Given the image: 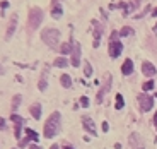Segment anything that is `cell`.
Wrapping results in <instances>:
<instances>
[{"instance_id": "1", "label": "cell", "mask_w": 157, "mask_h": 149, "mask_svg": "<svg viewBox=\"0 0 157 149\" xmlns=\"http://www.w3.org/2000/svg\"><path fill=\"white\" fill-rule=\"evenodd\" d=\"M60 127H62V115H60V111H53L50 115V118L46 120V123H44L43 135L46 139L55 137L56 134L60 132Z\"/></svg>"}, {"instance_id": "2", "label": "cell", "mask_w": 157, "mask_h": 149, "mask_svg": "<svg viewBox=\"0 0 157 149\" xmlns=\"http://www.w3.org/2000/svg\"><path fill=\"white\" fill-rule=\"evenodd\" d=\"M41 39H43L48 46L60 48L58 46V43H60V31H58V29H55V28H53V29H51V28L43 29V33H41Z\"/></svg>"}, {"instance_id": "3", "label": "cell", "mask_w": 157, "mask_h": 149, "mask_svg": "<svg viewBox=\"0 0 157 149\" xmlns=\"http://www.w3.org/2000/svg\"><path fill=\"white\" fill-rule=\"evenodd\" d=\"M43 21V10L39 7H33L29 10V17H28V31L33 33L39 28V24Z\"/></svg>"}, {"instance_id": "4", "label": "cell", "mask_w": 157, "mask_h": 149, "mask_svg": "<svg viewBox=\"0 0 157 149\" xmlns=\"http://www.w3.org/2000/svg\"><path fill=\"white\" fill-rule=\"evenodd\" d=\"M138 105H140L142 111H149V110H152V106H154V98L149 96L147 93H142V94H138Z\"/></svg>"}, {"instance_id": "5", "label": "cell", "mask_w": 157, "mask_h": 149, "mask_svg": "<svg viewBox=\"0 0 157 149\" xmlns=\"http://www.w3.org/2000/svg\"><path fill=\"white\" fill-rule=\"evenodd\" d=\"M108 51H109V57H111V58H116V57H120V53L123 51V45L120 43L118 39H113V41H109Z\"/></svg>"}, {"instance_id": "6", "label": "cell", "mask_w": 157, "mask_h": 149, "mask_svg": "<svg viewBox=\"0 0 157 149\" xmlns=\"http://www.w3.org/2000/svg\"><path fill=\"white\" fill-rule=\"evenodd\" d=\"M109 87H111V75L108 74L106 79H104V84L101 86V89H99L98 96H96V103H102V98H104V94L109 91Z\"/></svg>"}, {"instance_id": "7", "label": "cell", "mask_w": 157, "mask_h": 149, "mask_svg": "<svg viewBox=\"0 0 157 149\" xmlns=\"http://www.w3.org/2000/svg\"><path fill=\"white\" fill-rule=\"evenodd\" d=\"M130 147L132 149H145V146H144V142H142V137L137 132L130 134Z\"/></svg>"}, {"instance_id": "8", "label": "cell", "mask_w": 157, "mask_h": 149, "mask_svg": "<svg viewBox=\"0 0 157 149\" xmlns=\"http://www.w3.org/2000/svg\"><path fill=\"white\" fill-rule=\"evenodd\" d=\"M16 26H17V14H12L10 16V21L7 24V33H5V38L10 39V36L16 33Z\"/></svg>"}, {"instance_id": "9", "label": "cell", "mask_w": 157, "mask_h": 149, "mask_svg": "<svg viewBox=\"0 0 157 149\" xmlns=\"http://www.w3.org/2000/svg\"><path fill=\"white\" fill-rule=\"evenodd\" d=\"M82 125H84V129H86L89 134L96 135V125H94V122H92V118H90V117L84 115V117H82Z\"/></svg>"}, {"instance_id": "10", "label": "cell", "mask_w": 157, "mask_h": 149, "mask_svg": "<svg viewBox=\"0 0 157 149\" xmlns=\"http://www.w3.org/2000/svg\"><path fill=\"white\" fill-rule=\"evenodd\" d=\"M72 65L74 67H78L80 63V45L78 43H74V48H72Z\"/></svg>"}, {"instance_id": "11", "label": "cell", "mask_w": 157, "mask_h": 149, "mask_svg": "<svg viewBox=\"0 0 157 149\" xmlns=\"http://www.w3.org/2000/svg\"><path fill=\"white\" fill-rule=\"evenodd\" d=\"M62 14H63V10H62L60 2L58 0H53V2H51V17H53V19H60Z\"/></svg>"}, {"instance_id": "12", "label": "cell", "mask_w": 157, "mask_h": 149, "mask_svg": "<svg viewBox=\"0 0 157 149\" xmlns=\"http://www.w3.org/2000/svg\"><path fill=\"white\" fill-rule=\"evenodd\" d=\"M142 72H144L145 77H154V75H155V67L150 62H144L142 63Z\"/></svg>"}, {"instance_id": "13", "label": "cell", "mask_w": 157, "mask_h": 149, "mask_svg": "<svg viewBox=\"0 0 157 149\" xmlns=\"http://www.w3.org/2000/svg\"><path fill=\"white\" fill-rule=\"evenodd\" d=\"M46 87H48V69H44L43 74H41V77H39V81H38V89L44 91Z\"/></svg>"}, {"instance_id": "14", "label": "cell", "mask_w": 157, "mask_h": 149, "mask_svg": "<svg viewBox=\"0 0 157 149\" xmlns=\"http://www.w3.org/2000/svg\"><path fill=\"white\" fill-rule=\"evenodd\" d=\"M29 113H31V117L34 118V120H39V118H41V105H39V103L31 105L29 106Z\"/></svg>"}, {"instance_id": "15", "label": "cell", "mask_w": 157, "mask_h": 149, "mask_svg": "<svg viewBox=\"0 0 157 149\" xmlns=\"http://www.w3.org/2000/svg\"><path fill=\"white\" fill-rule=\"evenodd\" d=\"M121 72H123V75H130V74H132V72H133V60L126 58L125 62H123V65H121Z\"/></svg>"}, {"instance_id": "16", "label": "cell", "mask_w": 157, "mask_h": 149, "mask_svg": "<svg viewBox=\"0 0 157 149\" xmlns=\"http://www.w3.org/2000/svg\"><path fill=\"white\" fill-rule=\"evenodd\" d=\"M60 83H62V86L63 87H72V79H70V75L68 74H62V77H60Z\"/></svg>"}, {"instance_id": "17", "label": "cell", "mask_w": 157, "mask_h": 149, "mask_svg": "<svg viewBox=\"0 0 157 149\" xmlns=\"http://www.w3.org/2000/svg\"><path fill=\"white\" fill-rule=\"evenodd\" d=\"M53 65L60 67V69H65V67L68 65V62H67V58H65V57H58V58L53 60Z\"/></svg>"}, {"instance_id": "18", "label": "cell", "mask_w": 157, "mask_h": 149, "mask_svg": "<svg viewBox=\"0 0 157 149\" xmlns=\"http://www.w3.org/2000/svg\"><path fill=\"white\" fill-rule=\"evenodd\" d=\"M24 132H26V137H29L31 141H34V142H38V141H39L38 132H34L33 129H24Z\"/></svg>"}, {"instance_id": "19", "label": "cell", "mask_w": 157, "mask_h": 149, "mask_svg": "<svg viewBox=\"0 0 157 149\" xmlns=\"http://www.w3.org/2000/svg\"><path fill=\"white\" fill-rule=\"evenodd\" d=\"M72 48H74V45L63 43L62 46H60V53H62V55H68V53H72Z\"/></svg>"}, {"instance_id": "20", "label": "cell", "mask_w": 157, "mask_h": 149, "mask_svg": "<svg viewBox=\"0 0 157 149\" xmlns=\"http://www.w3.org/2000/svg\"><path fill=\"white\" fill-rule=\"evenodd\" d=\"M101 31H102V28L99 26V24H96V33H94V46H98V45H99V38H101Z\"/></svg>"}, {"instance_id": "21", "label": "cell", "mask_w": 157, "mask_h": 149, "mask_svg": "<svg viewBox=\"0 0 157 149\" xmlns=\"http://www.w3.org/2000/svg\"><path fill=\"white\" fill-rule=\"evenodd\" d=\"M21 101H22V96H21V94H16V96L12 98V110H17V106L21 105Z\"/></svg>"}, {"instance_id": "22", "label": "cell", "mask_w": 157, "mask_h": 149, "mask_svg": "<svg viewBox=\"0 0 157 149\" xmlns=\"http://www.w3.org/2000/svg\"><path fill=\"white\" fill-rule=\"evenodd\" d=\"M123 106H125L123 96H121V94H116V103H114V108H116V110H121Z\"/></svg>"}, {"instance_id": "23", "label": "cell", "mask_w": 157, "mask_h": 149, "mask_svg": "<svg viewBox=\"0 0 157 149\" xmlns=\"http://www.w3.org/2000/svg\"><path fill=\"white\" fill-rule=\"evenodd\" d=\"M84 75H86V77H90V75H92V67H90L89 62L84 63Z\"/></svg>"}, {"instance_id": "24", "label": "cell", "mask_w": 157, "mask_h": 149, "mask_svg": "<svg viewBox=\"0 0 157 149\" xmlns=\"http://www.w3.org/2000/svg\"><path fill=\"white\" fill-rule=\"evenodd\" d=\"M10 120L14 122V123H21V125L24 123V118L21 117V115H16V113H12V115H10Z\"/></svg>"}, {"instance_id": "25", "label": "cell", "mask_w": 157, "mask_h": 149, "mask_svg": "<svg viewBox=\"0 0 157 149\" xmlns=\"http://www.w3.org/2000/svg\"><path fill=\"white\" fill-rule=\"evenodd\" d=\"M21 130H22V125L14 123V135H16V139H21Z\"/></svg>"}, {"instance_id": "26", "label": "cell", "mask_w": 157, "mask_h": 149, "mask_svg": "<svg viewBox=\"0 0 157 149\" xmlns=\"http://www.w3.org/2000/svg\"><path fill=\"white\" fill-rule=\"evenodd\" d=\"M132 33H133V29L130 28V26H125V28H121L120 34H121V36H128V34H132Z\"/></svg>"}, {"instance_id": "27", "label": "cell", "mask_w": 157, "mask_h": 149, "mask_svg": "<svg viewBox=\"0 0 157 149\" xmlns=\"http://www.w3.org/2000/svg\"><path fill=\"white\" fill-rule=\"evenodd\" d=\"M142 87H144V91H145V93H147V91H150V89L154 87V81L150 79V81H147V83H144V86H142Z\"/></svg>"}, {"instance_id": "28", "label": "cell", "mask_w": 157, "mask_h": 149, "mask_svg": "<svg viewBox=\"0 0 157 149\" xmlns=\"http://www.w3.org/2000/svg\"><path fill=\"white\" fill-rule=\"evenodd\" d=\"M140 2H142V0H133V2H130V4H128V9H126V10L130 12V10H133V9H137Z\"/></svg>"}, {"instance_id": "29", "label": "cell", "mask_w": 157, "mask_h": 149, "mask_svg": "<svg viewBox=\"0 0 157 149\" xmlns=\"http://www.w3.org/2000/svg\"><path fill=\"white\" fill-rule=\"evenodd\" d=\"M80 105H82L84 108H87V106H89V98H87V96H82V98H80Z\"/></svg>"}, {"instance_id": "30", "label": "cell", "mask_w": 157, "mask_h": 149, "mask_svg": "<svg viewBox=\"0 0 157 149\" xmlns=\"http://www.w3.org/2000/svg\"><path fill=\"white\" fill-rule=\"evenodd\" d=\"M29 141H31V139H29V137H24V139H21V142H19V147H26Z\"/></svg>"}, {"instance_id": "31", "label": "cell", "mask_w": 157, "mask_h": 149, "mask_svg": "<svg viewBox=\"0 0 157 149\" xmlns=\"http://www.w3.org/2000/svg\"><path fill=\"white\" fill-rule=\"evenodd\" d=\"M102 130H104V132H108V130H109V125H108V122H102Z\"/></svg>"}, {"instance_id": "32", "label": "cell", "mask_w": 157, "mask_h": 149, "mask_svg": "<svg viewBox=\"0 0 157 149\" xmlns=\"http://www.w3.org/2000/svg\"><path fill=\"white\" fill-rule=\"evenodd\" d=\"M0 7H2V9H7V7H9V2H5V0H4V2H0Z\"/></svg>"}, {"instance_id": "33", "label": "cell", "mask_w": 157, "mask_h": 149, "mask_svg": "<svg viewBox=\"0 0 157 149\" xmlns=\"http://www.w3.org/2000/svg\"><path fill=\"white\" fill-rule=\"evenodd\" d=\"M0 129H2V130L5 129V120H4V118H0Z\"/></svg>"}, {"instance_id": "34", "label": "cell", "mask_w": 157, "mask_h": 149, "mask_svg": "<svg viewBox=\"0 0 157 149\" xmlns=\"http://www.w3.org/2000/svg\"><path fill=\"white\" fill-rule=\"evenodd\" d=\"M154 125H155V129H157V113L154 115Z\"/></svg>"}, {"instance_id": "35", "label": "cell", "mask_w": 157, "mask_h": 149, "mask_svg": "<svg viewBox=\"0 0 157 149\" xmlns=\"http://www.w3.org/2000/svg\"><path fill=\"white\" fill-rule=\"evenodd\" d=\"M29 149H41V147H39V146H36V144H33V146H31V147H29Z\"/></svg>"}, {"instance_id": "36", "label": "cell", "mask_w": 157, "mask_h": 149, "mask_svg": "<svg viewBox=\"0 0 157 149\" xmlns=\"http://www.w3.org/2000/svg\"><path fill=\"white\" fill-rule=\"evenodd\" d=\"M50 149H60V147H58V144H53V146H51Z\"/></svg>"}, {"instance_id": "37", "label": "cell", "mask_w": 157, "mask_h": 149, "mask_svg": "<svg viewBox=\"0 0 157 149\" xmlns=\"http://www.w3.org/2000/svg\"><path fill=\"white\" fill-rule=\"evenodd\" d=\"M62 149H74V147H72V146H68V144H67V146H63Z\"/></svg>"}, {"instance_id": "38", "label": "cell", "mask_w": 157, "mask_h": 149, "mask_svg": "<svg viewBox=\"0 0 157 149\" xmlns=\"http://www.w3.org/2000/svg\"><path fill=\"white\" fill-rule=\"evenodd\" d=\"M152 16H157V9H154V10H152Z\"/></svg>"}, {"instance_id": "39", "label": "cell", "mask_w": 157, "mask_h": 149, "mask_svg": "<svg viewBox=\"0 0 157 149\" xmlns=\"http://www.w3.org/2000/svg\"><path fill=\"white\" fill-rule=\"evenodd\" d=\"M2 74H4V67L0 65V75H2Z\"/></svg>"}, {"instance_id": "40", "label": "cell", "mask_w": 157, "mask_h": 149, "mask_svg": "<svg viewBox=\"0 0 157 149\" xmlns=\"http://www.w3.org/2000/svg\"><path fill=\"white\" fill-rule=\"evenodd\" d=\"M155 29H157V24H155Z\"/></svg>"}]
</instances>
